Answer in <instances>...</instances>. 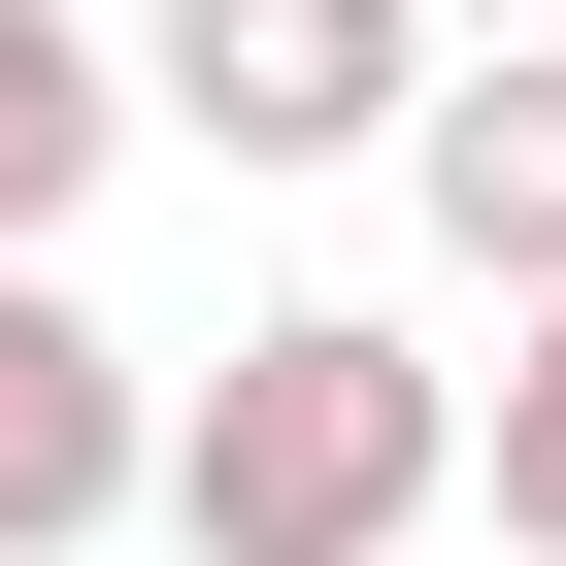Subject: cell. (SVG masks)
<instances>
[{
  "label": "cell",
  "mask_w": 566,
  "mask_h": 566,
  "mask_svg": "<svg viewBox=\"0 0 566 566\" xmlns=\"http://www.w3.org/2000/svg\"><path fill=\"white\" fill-rule=\"evenodd\" d=\"M433 467H467V367L367 334V301H266V334L167 400V533H200V566H400Z\"/></svg>",
  "instance_id": "6da1fadb"
},
{
  "label": "cell",
  "mask_w": 566,
  "mask_h": 566,
  "mask_svg": "<svg viewBox=\"0 0 566 566\" xmlns=\"http://www.w3.org/2000/svg\"><path fill=\"white\" fill-rule=\"evenodd\" d=\"M167 134L200 167H367V134H433V34L400 0H167Z\"/></svg>",
  "instance_id": "7a4b0ae2"
},
{
  "label": "cell",
  "mask_w": 566,
  "mask_h": 566,
  "mask_svg": "<svg viewBox=\"0 0 566 566\" xmlns=\"http://www.w3.org/2000/svg\"><path fill=\"white\" fill-rule=\"evenodd\" d=\"M134 500H167V400L67 334V266H0V566H101Z\"/></svg>",
  "instance_id": "3957f363"
},
{
  "label": "cell",
  "mask_w": 566,
  "mask_h": 566,
  "mask_svg": "<svg viewBox=\"0 0 566 566\" xmlns=\"http://www.w3.org/2000/svg\"><path fill=\"white\" fill-rule=\"evenodd\" d=\"M400 167H433V233L500 266V301H566V34H500V67H433V134H400Z\"/></svg>",
  "instance_id": "277c9868"
},
{
  "label": "cell",
  "mask_w": 566,
  "mask_h": 566,
  "mask_svg": "<svg viewBox=\"0 0 566 566\" xmlns=\"http://www.w3.org/2000/svg\"><path fill=\"white\" fill-rule=\"evenodd\" d=\"M101 134H134V101H101V34H67V0H0V266L101 200Z\"/></svg>",
  "instance_id": "5b68a950"
},
{
  "label": "cell",
  "mask_w": 566,
  "mask_h": 566,
  "mask_svg": "<svg viewBox=\"0 0 566 566\" xmlns=\"http://www.w3.org/2000/svg\"><path fill=\"white\" fill-rule=\"evenodd\" d=\"M467 467H500V566H566V301H500V400H467Z\"/></svg>",
  "instance_id": "8992f818"
}]
</instances>
